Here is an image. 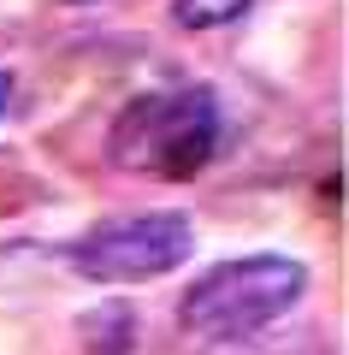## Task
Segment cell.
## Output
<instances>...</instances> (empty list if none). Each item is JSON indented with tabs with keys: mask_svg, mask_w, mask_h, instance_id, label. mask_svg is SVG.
<instances>
[{
	"mask_svg": "<svg viewBox=\"0 0 349 355\" xmlns=\"http://www.w3.org/2000/svg\"><path fill=\"white\" fill-rule=\"evenodd\" d=\"M189 249H196V231H189L184 214H130V219L95 225L71 249V261L83 266V279L137 284V279H160L172 266H184Z\"/></svg>",
	"mask_w": 349,
	"mask_h": 355,
	"instance_id": "3",
	"label": "cell"
},
{
	"mask_svg": "<svg viewBox=\"0 0 349 355\" xmlns=\"http://www.w3.org/2000/svg\"><path fill=\"white\" fill-rule=\"evenodd\" d=\"M302 291H308V266L302 261H290V254H243V261L201 272L178 302V320L196 338H243V331L278 320L290 302H302Z\"/></svg>",
	"mask_w": 349,
	"mask_h": 355,
	"instance_id": "2",
	"label": "cell"
},
{
	"mask_svg": "<svg viewBox=\"0 0 349 355\" xmlns=\"http://www.w3.org/2000/svg\"><path fill=\"white\" fill-rule=\"evenodd\" d=\"M249 6H255V0H178L172 18L184 30H225V24H237Z\"/></svg>",
	"mask_w": 349,
	"mask_h": 355,
	"instance_id": "4",
	"label": "cell"
},
{
	"mask_svg": "<svg viewBox=\"0 0 349 355\" xmlns=\"http://www.w3.org/2000/svg\"><path fill=\"white\" fill-rule=\"evenodd\" d=\"M6 101H12V77L0 71V113H6Z\"/></svg>",
	"mask_w": 349,
	"mask_h": 355,
	"instance_id": "5",
	"label": "cell"
},
{
	"mask_svg": "<svg viewBox=\"0 0 349 355\" xmlns=\"http://www.w3.org/2000/svg\"><path fill=\"white\" fill-rule=\"evenodd\" d=\"M219 142H225V119L207 89H154L112 119L107 154L125 172L196 178L219 154Z\"/></svg>",
	"mask_w": 349,
	"mask_h": 355,
	"instance_id": "1",
	"label": "cell"
}]
</instances>
